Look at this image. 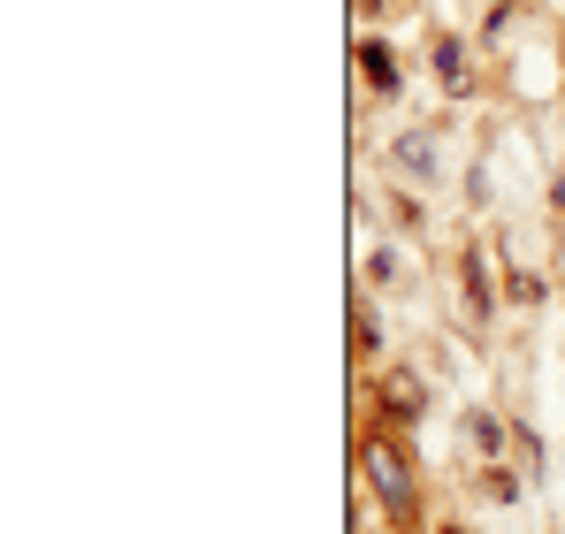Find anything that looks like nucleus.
Returning a JSON list of instances; mask_svg holds the SVG:
<instances>
[{
    "label": "nucleus",
    "mask_w": 565,
    "mask_h": 534,
    "mask_svg": "<svg viewBox=\"0 0 565 534\" xmlns=\"http://www.w3.org/2000/svg\"><path fill=\"white\" fill-rule=\"evenodd\" d=\"M367 473H375V496L405 520V512H413V473H405V458L390 444H367Z\"/></svg>",
    "instance_id": "obj_1"
}]
</instances>
